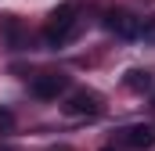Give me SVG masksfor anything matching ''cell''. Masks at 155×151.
<instances>
[{"instance_id":"cell-2","label":"cell","mask_w":155,"mask_h":151,"mask_svg":"<svg viewBox=\"0 0 155 151\" xmlns=\"http://www.w3.org/2000/svg\"><path fill=\"white\" fill-rule=\"evenodd\" d=\"M105 29L108 33H116L119 40H141L144 33V18H137V14H130V11H105Z\"/></svg>"},{"instance_id":"cell-4","label":"cell","mask_w":155,"mask_h":151,"mask_svg":"<svg viewBox=\"0 0 155 151\" xmlns=\"http://www.w3.org/2000/svg\"><path fill=\"white\" fill-rule=\"evenodd\" d=\"M29 90H33V97H40V101H54L58 94L69 90V76L65 72H40V76H33Z\"/></svg>"},{"instance_id":"cell-9","label":"cell","mask_w":155,"mask_h":151,"mask_svg":"<svg viewBox=\"0 0 155 151\" xmlns=\"http://www.w3.org/2000/svg\"><path fill=\"white\" fill-rule=\"evenodd\" d=\"M105 151H116V148H105Z\"/></svg>"},{"instance_id":"cell-1","label":"cell","mask_w":155,"mask_h":151,"mask_svg":"<svg viewBox=\"0 0 155 151\" xmlns=\"http://www.w3.org/2000/svg\"><path fill=\"white\" fill-rule=\"evenodd\" d=\"M76 33H79V4L69 0V4H61V7L51 11V18L43 25V47L58 50V47H65Z\"/></svg>"},{"instance_id":"cell-6","label":"cell","mask_w":155,"mask_h":151,"mask_svg":"<svg viewBox=\"0 0 155 151\" xmlns=\"http://www.w3.org/2000/svg\"><path fill=\"white\" fill-rule=\"evenodd\" d=\"M130 90H137V94H144V90H152L155 86V79H152V72H144V69H130L126 72V79H123Z\"/></svg>"},{"instance_id":"cell-8","label":"cell","mask_w":155,"mask_h":151,"mask_svg":"<svg viewBox=\"0 0 155 151\" xmlns=\"http://www.w3.org/2000/svg\"><path fill=\"white\" fill-rule=\"evenodd\" d=\"M11 130H15V115L7 108H0V133H11Z\"/></svg>"},{"instance_id":"cell-3","label":"cell","mask_w":155,"mask_h":151,"mask_svg":"<svg viewBox=\"0 0 155 151\" xmlns=\"http://www.w3.org/2000/svg\"><path fill=\"white\" fill-rule=\"evenodd\" d=\"M101 97L94 94V90H76V94H69V101H65V115H72V119H97L101 115Z\"/></svg>"},{"instance_id":"cell-10","label":"cell","mask_w":155,"mask_h":151,"mask_svg":"<svg viewBox=\"0 0 155 151\" xmlns=\"http://www.w3.org/2000/svg\"><path fill=\"white\" fill-rule=\"evenodd\" d=\"M152 104H155V97H152Z\"/></svg>"},{"instance_id":"cell-5","label":"cell","mask_w":155,"mask_h":151,"mask_svg":"<svg viewBox=\"0 0 155 151\" xmlns=\"http://www.w3.org/2000/svg\"><path fill=\"white\" fill-rule=\"evenodd\" d=\"M123 144L134 148V151H144V148L155 144V130L152 126H126L123 130Z\"/></svg>"},{"instance_id":"cell-7","label":"cell","mask_w":155,"mask_h":151,"mask_svg":"<svg viewBox=\"0 0 155 151\" xmlns=\"http://www.w3.org/2000/svg\"><path fill=\"white\" fill-rule=\"evenodd\" d=\"M4 40H7V47H11V50H22V47H25L18 18H4Z\"/></svg>"}]
</instances>
